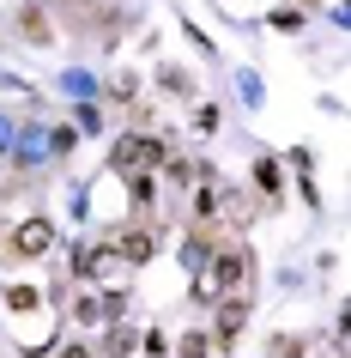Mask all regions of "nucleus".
Here are the masks:
<instances>
[{"label": "nucleus", "mask_w": 351, "mask_h": 358, "mask_svg": "<svg viewBox=\"0 0 351 358\" xmlns=\"http://www.w3.org/2000/svg\"><path fill=\"white\" fill-rule=\"evenodd\" d=\"M188 267H194V273L206 267V237H194V243H188Z\"/></svg>", "instance_id": "nucleus-12"}, {"label": "nucleus", "mask_w": 351, "mask_h": 358, "mask_svg": "<svg viewBox=\"0 0 351 358\" xmlns=\"http://www.w3.org/2000/svg\"><path fill=\"white\" fill-rule=\"evenodd\" d=\"M79 322H85V328L110 322V298H79Z\"/></svg>", "instance_id": "nucleus-7"}, {"label": "nucleus", "mask_w": 351, "mask_h": 358, "mask_svg": "<svg viewBox=\"0 0 351 358\" xmlns=\"http://www.w3.org/2000/svg\"><path fill=\"white\" fill-rule=\"evenodd\" d=\"M49 243H55V225H49V219H24L19 237H13V249H19V255H43Z\"/></svg>", "instance_id": "nucleus-4"}, {"label": "nucleus", "mask_w": 351, "mask_h": 358, "mask_svg": "<svg viewBox=\"0 0 351 358\" xmlns=\"http://www.w3.org/2000/svg\"><path fill=\"white\" fill-rule=\"evenodd\" d=\"M151 249L158 243H151L146 231H128V237H121V262H151Z\"/></svg>", "instance_id": "nucleus-5"}, {"label": "nucleus", "mask_w": 351, "mask_h": 358, "mask_svg": "<svg viewBox=\"0 0 351 358\" xmlns=\"http://www.w3.org/2000/svg\"><path fill=\"white\" fill-rule=\"evenodd\" d=\"M255 182H260V194H278V164H273V158H260V164H255Z\"/></svg>", "instance_id": "nucleus-8"}, {"label": "nucleus", "mask_w": 351, "mask_h": 358, "mask_svg": "<svg viewBox=\"0 0 351 358\" xmlns=\"http://www.w3.org/2000/svg\"><path fill=\"white\" fill-rule=\"evenodd\" d=\"M237 334H242V298H230V303H224V316H218V340L230 346Z\"/></svg>", "instance_id": "nucleus-6"}, {"label": "nucleus", "mask_w": 351, "mask_h": 358, "mask_svg": "<svg viewBox=\"0 0 351 358\" xmlns=\"http://www.w3.org/2000/svg\"><path fill=\"white\" fill-rule=\"evenodd\" d=\"M182 358H206V334H188V346H182Z\"/></svg>", "instance_id": "nucleus-13"}, {"label": "nucleus", "mask_w": 351, "mask_h": 358, "mask_svg": "<svg viewBox=\"0 0 351 358\" xmlns=\"http://www.w3.org/2000/svg\"><path fill=\"white\" fill-rule=\"evenodd\" d=\"M24 37H31V43H49V19H43L37 6H31V13H24Z\"/></svg>", "instance_id": "nucleus-9"}, {"label": "nucleus", "mask_w": 351, "mask_h": 358, "mask_svg": "<svg viewBox=\"0 0 351 358\" xmlns=\"http://www.w3.org/2000/svg\"><path fill=\"white\" fill-rule=\"evenodd\" d=\"M115 164H121V170L164 164V146H158V140H140V134H121V140H115Z\"/></svg>", "instance_id": "nucleus-3"}, {"label": "nucleus", "mask_w": 351, "mask_h": 358, "mask_svg": "<svg viewBox=\"0 0 351 358\" xmlns=\"http://www.w3.org/2000/svg\"><path fill=\"white\" fill-rule=\"evenodd\" d=\"M242 280H248V255H242V249H224L218 262H212V273L194 285V298H237Z\"/></svg>", "instance_id": "nucleus-1"}, {"label": "nucleus", "mask_w": 351, "mask_h": 358, "mask_svg": "<svg viewBox=\"0 0 351 358\" xmlns=\"http://www.w3.org/2000/svg\"><path fill=\"white\" fill-rule=\"evenodd\" d=\"M121 249L115 243H91V249H79V273H85V280H97V285H115L121 280Z\"/></svg>", "instance_id": "nucleus-2"}, {"label": "nucleus", "mask_w": 351, "mask_h": 358, "mask_svg": "<svg viewBox=\"0 0 351 358\" xmlns=\"http://www.w3.org/2000/svg\"><path fill=\"white\" fill-rule=\"evenodd\" d=\"M61 358H85V346H67V352H61Z\"/></svg>", "instance_id": "nucleus-14"}, {"label": "nucleus", "mask_w": 351, "mask_h": 358, "mask_svg": "<svg viewBox=\"0 0 351 358\" xmlns=\"http://www.w3.org/2000/svg\"><path fill=\"white\" fill-rule=\"evenodd\" d=\"M103 346H110V352H128L133 334H128V328H110V334H103Z\"/></svg>", "instance_id": "nucleus-11"}, {"label": "nucleus", "mask_w": 351, "mask_h": 358, "mask_svg": "<svg viewBox=\"0 0 351 358\" xmlns=\"http://www.w3.org/2000/svg\"><path fill=\"white\" fill-rule=\"evenodd\" d=\"M194 128H200V134H218V110H212V103H206V110H194Z\"/></svg>", "instance_id": "nucleus-10"}]
</instances>
